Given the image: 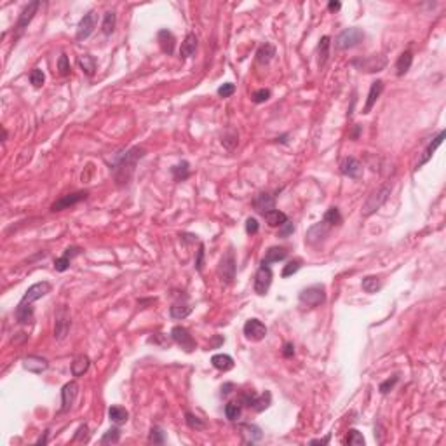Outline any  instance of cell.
<instances>
[{
  "label": "cell",
  "instance_id": "cell-1",
  "mask_svg": "<svg viewBox=\"0 0 446 446\" xmlns=\"http://www.w3.org/2000/svg\"><path fill=\"white\" fill-rule=\"evenodd\" d=\"M143 155H145V150L138 148V146H132V148H129L124 154L115 155L110 164V169L114 171V176L119 185H124V183H127L131 180V175L134 173L136 164H138V161Z\"/></svg>",
  "mask_w": 446,
  "mask_h": 446
},
{
  "label": "cell",
  "instance_id": "cell-2",
  "mask_svg": "<svg viewBox=\"0 0 446 446\" xmlns=\"http://www.w3.org/2000/svg\"><path fill=\"white\" fill-rule=\"evenodd\" d=\"M390 190L392 189H390L389 185H383V187H380V189H377L375 192H371V195L368 197L366 202H364V206H363V216H371L375 211H379L380 207L387 202V199H389Z\"/></svg>",
  "mask_w": 446,
  "mask_h": 446
},
{
  "label": "cell",
  "instance_id": "cell-3",
  "mask_svg": "<svg viewBox=\"0 0 446 446\" xmlns=\"http://www.w3.org/2000/svg\"><path fill=\"white\" fill-rule=\"evenodd\" d=\"M363 40H364V32L361 28L352 26V28H345L338 37H336L335 46H336V49L345 51V49H352V47L359 46Z\"/></svg>",
  "mask_w": 446,
  "mask_h": 446
},
{
  "label": "cell",
  "instance_id": "cell-4",
  "mask_svg": "<svg viewBox=\"0 0 446 446\" xmlns=\"http://www.w3.org/2000/svg\"><path fill=\"white\" fill-rule=\"evenodd\" d=\"M298 298H300L302 304L307 305V307H318V305H321L326 302V289L322 284L309 286V288L302 289Z\"/></svg>",
  "mask_w": 446,
  "mask_h": 446
},
{
  "label": "cell",
  "instance_id": "cell-5",
  "mask_svg": "<svg viewBox=\"0 0 446 446\" xmlns=\"http://www.w3.org/2000/svg\"><path fill=\"white\" fill-rule=\"evenodd\" d=\"M70 312H68V309L64 307H60L56 311V316H54V338L56 340H64L68 335V331H70Z\"/></svg>",
  "mask_w": 446,
  "mask_h": 446
},
{
  "label": "cell",
  "instance_id": "cell-6",
  "mask_svg": "<svg viewBox=\"0 0 446 446\" xmlns=\"http://www.w3.org/2000/svg\"><path fill=\"white\" fill-rule=\"evenodd\" d=\"M218 275H220L221 282H225V284H230L236 277V256H234L232 250L227 251L225 256L221 258L220 267H218Z\"/></svg>",
  "mask_w": 446,
  "mask_h": 446
},
{
  "label": "cell",
  "instance_id": "cell-7",
  "mask_svg": "<svg viewBox=\"0 0 446 446\" xmlns=\"http://www.w3.org/2000/svg\"><path fill=\"white\" fill-rule=\"evenodd\" d=\"M272 277H274V274H272L270 267L261 263V267L258 268L256 275H255V291L261 296L267 295L268 288H270V284H272Z\"/></svg>",
  "mask_w": 446,
  "mask_h": 446
},
{
  "label": "cell",
  "instance_id": "cell-8",
  "mask_svg": "<svg viewBox=\"0 0 446 446\" xmlns=\"http://www.w3.org/2000/svg\"><path fill=\"white\" fill-rule=\"evenodd\" d=\"M171 336H173V340H175V343H178V345L182 347L183 350H187V352H192V350L197 347L193 336L190 335L189 329L183 328V326H175L171 331Z\"/></svg>",
  "mask_w": 446,
  "mask_h": 446
},
{
  "label": "cell",
  "instance_id": "cell-9",
  "mask_svg": "<svg viewBox=\"0 0 446 446\" xmlns=\"http://www.w3.org/2000/svg\"><path fill=\"white\" fill-rule=\"evenodd\" d=\"M39 5H40V2H30V4L21 11V14H19V18H18V23H16V28H14L16 30V39H18V37H21L23 32L28 28L30 21H32L33 16H35V12H37V9H39Z\"/></svg>",
  "mask_w": 446,
  "mask_h": 446
},
{
  "label": "cell",
  "instance_id": "cell-10",
  "mask_svg": "<svg viewBox=\"0 0 446 446\" xmlns=\"http://www.w3.org/2000/svg\"><path fill=\"white\" fill-rule=\"evenodd\" d=\"M244 335L251 342H260V340H263L267 336V326L261 321H258V319H250L244 324Z\"/></svg>",
  "mask_w": 446,
  "mask_h": 446
},
{
  "label": "cell",
  "instance_id": "cell-11",
  "mask_svg": "<svg viewBox=\"0 0 446 446\" xmlns=\"http://www.w3.org/2000/svg\"><path fill=\"white\" fill-rule=\"evenodd\" d=\"M96 23H98V16L96 12H87L86 16H84L82 19H80L79 26H77V40H84L87 39V37L91 35V33L94 32V28H96Z\"/></svg>",
  "mask_w": 446,
  "mask_h": 446
},
{
  "label": "cell",
  "instance_id": "cell-12",
  "mask_svg": "<svg viewBox=\"0 0 446 446\" xmlns=\"http://www.w3.org/2000/svg\"><path fill=\"white\" fill-rule=\"evenodd\" d=\"M354 66H357L361 71H368V73H371V71H380L383 66L387 64V60L382 56H370V58H364V60L361 61H352Z\"/></svg>",
  "mask_w": 446,
  "mask_h": 446
},
{
  "label": "cell",
  "instance_id": "cell-13",
  "mask_svg": "<svg viewBox=\"0 0 446 446\" xmlns=\"http://www.w3.org/2000/svg\"><path fill=\"white\" fill-rule=\"evenodd\" d=\"M87 195L89 193L87 192H75V193H68V195H63L61 199H58L56 202L51 206V211H63V209H68L70 206H75V204H79L80 200L87 199Z\"/></svg>",
  "mask_w": 446,
  "mask_h": 446
},
{
  "label": "cell",
  "instance_id": "cell-14",
  "mask_svg": "<svg viewBox=\"0 0 446 446\" xmlns=\"http://www.w3.org/2000/svg\"><path fill=\"white\" fill-rule=\"evenodd\" d=\"M51 291V284L49 282H37V284L30 286L28 289H26V293L23 295L21 298V304H32V302L39 300V298H42V296H46L47 293Z\"/></svg>",
  "mask_w": 446,
  "mask_h": 446
},
{
  "label": "cell",
  "instance_id": "cell-15",
  "mask_svg": "<svg viewBox=\"0 0 446 446\" xmlns=\"http://www.w3.org/2000/svg\"><path fill=\"white\" fill-rule=\"evenodd\" d=\"M77 394H79V385L75 382H68L66 385H63V389H61V404H63L61 411L70 410L73 401H75Z\"/></svg>",
  "mask_w": 446,
  "mask_h": 446
},
{
  "label": "cell",
  "instance_id": "cell-16",
  "mask_svg": "<svg viewBox=\"0 0 446 446\" xmlns=\"http://www.w3.org/2000/svg\"><path fill=\"white\" fill-rule=\"evenodd\" d=\"M340 171L349 178H359L363 175V164L356 157H345L340 164Z\"/></svg>",
  "mask_w": 446,
  "mask_h": 446
},
{
  "label": "cell",
  "instance_id": "cell-17",
  "mask_svg": "<svg viewBox=\"0 0 446 446\" xmlns=\"http://www.w3.org/2000/svg\"><path fill=\"white\" fill-rule=\"evenodd\" d=\"M23 368L32 371V373L40 375V373H44V371L49 368V363H47V359H44V357H40V356H28L23 359Z\"/></svg>",
  "mask_w": 446,
  "mask_h": 446
},
{
  "label": "cell",
  "instance_id": "cell-18",
  "mask_svg": "<svg viewBox=\"0 0 446 446\" xmlns=\"http://www.w3.org/2000/svg\"><path fill=\"white\" fill-rule=\"evenodd\" d=\"M329 229H331V227L326 225L324 221H319V223H316V225L312 227V229L307 232V239H305V241H307L309 244H318V243H321V241L324 239V237H328Z\"/></svg>",
  "mask_w": 446,
  "mask_h": 446
},
{
  "label": "cell",
  "instance_id": "cell-19",
  "mask_svg": "<svg viewBox=\"0 0 446 446\" xmlns=\"http://www.w3.org/2000/svg\"><path fill=\"white\" fill-rule=\"evenodd\" d=\"M253 206H255V209H256L258 213L267 214L268 211L275 209V199L270 195V193H265V192L258 193V195L255 197V200H253Z\"/></svg>",
  "mask_w": 446,
  "mask_h": 446
},
{
  "label": "cell",
  "instance_id": "cell-20",
  "mask_svg": "<svg viewBox=\"0 0 446 446\" xmlns=\"http://www.w3.org/2000/svg\"><path fill=\"white\" fill-rule=\"evenodd\" d=\"M382 91H383V82H382V80H375V82L371 84L370 93H368L366 105H364V108H363V114H370L371 108L375 107L377 100H379L380 94H382Z\"/></svg>",
  "mask_w": 446,
  "mask_h": 446
},
{
  "label": "cell",
  "instance_id": "cell-21",
  "mask_svg": "<svg viewBox=\"0 0 446 446\" xmlns=\"http://www.w3.org/2000/svg\"><path fill=\"white\" fill-rule=\"evenodd\" d=\"M443 139H445V131H439V134L434 138V141H431V143H429V145H427V148H425V150H424V155H422V159H420V161H418V164H417V168H415V169L422 168V166H424L425 162H427L429 159L432 157V154H434L436 148H438V146L443 143Z\"/></svg>",
  "mask_w": 446,
  "mask_h": 446
},
{
  "label": "cell",
  "instance_id": "cell-22",
  "mask_svg": "<svg viewBox=\"0 0 446 446\" xmlns=\"http://www.w3.org/2000/svg\"><path fill=\"white\" fill-rule=\"evenodd\" d=\"M16 321L19 322V324H28V322L33 321V307L32 304H21L19 302V305L16 307Z\"/></svg>",
  "mask_w": 446,
  "mask_h": 446
},
{
  "label": "cell",
  "instance_id": "cell-23",
  "mask_svg": "<svg viewBox=\"0 0 446 446\" xmlns=\"http://www.w3.org/2000/svg\"><path fill=\"white\" fill-rule=\"evenodd\" d=\"M411 63H413V54L411 51H404L396 61V73L397 77H403L404 73H408V70L411 68Z\"/></svg>",
  "mask_w": 446,
  "mask_h": 446
},
{
  "label": "cell",
  "instance_id": "cell-24",
  "mask_svg": "<svg viewBox=\"0 0 446 446\" xmlns=\"http://www.w3.org/2000/svg\"><path fill=\"white\" fill-rule=\"evenodd\" d=\"M195 51H197V37L193 33H189L185 37V40L182 42V47H180V56L190 58L195 54Z\"/></svg>",
  "mask_w": 446,
  "mask_h": 446
},
{
  "label": "cell",
  "instance_id": "cell-25",
  "mask_svg": "<svg viewBox=\"0 0 446 446\" xmlns=\"http://www.w3.org/2000/svg\"><path fill=\"white\" fill-rule=\"evenodd\" d=\"M211 364L220 371H230L234 368V359L227 354H214L211 357Z\"/></svg>",
  "mask_w": 446,
  "mask_h": 446
},
{
  "label": "cell",
  "instance_id": "cell-26",
  "mask_svg": "<svg viewBox=\"0 0 446 446\" xmlns=\"http://www.w3.org/2000/svg\"><path fill=\"white\" fill-rule=\"evenodd\" d=\"M89 357L87 356H77L71 363V375L73 377H82L87 370H89Z\"/></svg>",
  "mask_w": 446,
  "mask_h": 446
},
{
  "label": "cell",
  "instance_id": "cell-27",
  "mask_svg": "<svg viewBox=\"0 0 446 446\" xmlns=\"http://www.w3.org/2000/svg\"><path fill=\"white\" fill-rule=\"evenodd\" d=\"M241 432H243V436L246 438V443H256L261 439V429L256 427V425L253 424H243L241 425Z\"/></svg>",
  "mask_w": 446,
  "mask_h": 446
},
{
  "label": "cell",
  "instance_id": "cell-28",
  "mask_svg": "<svg viewBox=\"0 0 446 446\" xmlns=\"http://www.w3.org/2000/svg\"><path fill=\"white\" fill-rule=\"evenodd\" d=\"M159 44H161L162 53L173 54V51H175V37H173L171 32L161 30V32H159Z\"/></svg>",
  "mask_w": 446,
  "mask_h": 446
},
{
  "label": "cell",
  "instance_id": "cell-29",
  "mask_svg": "<svg viewBox=\"0 0 446 446\" xmlns=\"http://www.w3.org/2000/svg\"><path fill=\"white\" fill-rule=\"evenodd\" d=\"M286 256H288V251H286L284 248H277V246H274V248H270V250L267 251V255H265V258H263V261H261V263H265V265H268V263H277V261H282V260H284Z\"/></svg>",
  "mask_w": 446,
  "mask_h": 446
},
{
  "label": "cell",
  "instance_id": "cell-30",
  "mask_svg": "<svg viewBox=\"0 0 446 446\" xmlns=\"http://www.w3.org/2000/svg\"><path fill=\"white\" fill-rule=\"evenodd\" d=\"M265 216V221H267L270 227H282L288 221V216H286V213H282V211L279 209H272L268 211L267 214H263Z\"/></svg>",
  "mask_w": 446,
  "mask_h": 446
},
{
  "label": "cell",
  "instance_id": "cell-31",
  "mask_svg": "<svg viewBox=\"0 0 446 446\" xmlns=\"http://www.w3.org/2000/svg\"><path fill=\"white\" fill-rule=\"evenodd\" d=\"M108 417H110V420L114 422V424H117V425H122V424H126V422L129 420L127 410L122 408V406H110V410H108Z\"/></svg>",
  "mask_w": 446,
  "mask_h": 446
},
{
  "label": "cell",
  "instance_id": "cell-32",
  "mask_svg": "<svg viewBox=\"0 0 446 446\" xmlns=\"http://www.w3.org/2000/svg\"><path fill=\"white\" fill-rule=\"evenodd\" d=\"M274 56H275V47L272 44H263L256 53V60L260 64H268Z\"/></svg>",
  "mask_w": 446,
  "mask_h": 446
},
{
  "label": "cell",
  "instance_id": "cell-33",
  "mask_svg": "<svg viewBox=\"0 0 446 446\" xmlns=\"http://www.w3.org/2000/svg\"><path fill=\"white\" fill-rule=\"evenodd\" d=\"M79 66L82 68L86 75L91 77L94 73V70H96V60L91 54H82V56H79Z\"/></svg>",
  "mask_w": 446,
  "mask_h": 446
},
{
  "label": "cell",
  "instance_id": "cell-34",
  "mask_svg": "<svg viewBox=\"0 0 446 446\" xmlns=\"http://www.w3.org/2000/svg\"><path fill=\"white\" fill-rule=\"evenodd\" d=\"M361 286H363V289L366 293L373 295V293H377L380 288H382V282H380V279L377 277V275H366V277L363 279V282H361Z\"/></svg>",
  "mask_w": 446,
  "mask_h": 446
},
{
  "label": "cell",
  "instance_id": "cell-35",
  "mask_svg": "<svg viewBox=\"0 0 446 446\" xmlns=\"http://www.w3.org/2000/svg\"><path fill=\"white\" fill-rule=\"evenodd\" d=\"M322 221H324L326 225H329V227L340 225V223H342V214H340L338 207H329V209L324 213V218H322Z\"/></svg>",
  "mask_w": 446,
  "mask_h": 446
},
{
  "label": "cell",
  "instance_id": "cell-36",
  "mask_svg": "<svg viewBox=\"0 0 446 446\" xmlns=\"http://www.w3.org/2000/svg\"><path fill=\"white\" fill-rule=\"evenodd\" d=\"M190 312H192V307L189 304H175L169 309V314L173 319H185Z\"/></svg>",
  "mask_w": 446,
  "mask_h": 446
},
{
  "label": "cell",
  "instance_id": "cell-37",
  "mask_svg": "<svg viewBox=\"0 0 446 446\" xmlns=\"http://www.w3.org/2000/svg\"><path fill=\"white\" fill-rule=\"evenodd\" d=\"M319 66H324L329 58V37L324 35L319 42Z\"/></svg>",
  "mask_w": 446,
  "mask_h": 446
},
{
  "label": "cell",
  "instance_id": "cell-38",
  "mask_svg": "<svg viewBox=\"0 0 446 446\" xmlns=\"http://www.w3.org/2000/svg\"><path fill=\"white\" fill-rule=\"evenodd\" d=\"M270 403H272V394L267 390V392H263L261 396L256 397V401H255V404H253V410L258 411V413H261V411L267 410V408L270 406Z\"/></svg>",
  "mask_w": 446,
  "mask_h": 446
},
{
  "label": "cell",
  "instance_id": "cell-39",
  "mask_svg": "<svg viewBox=\"0 0 446 446\" xmlns=\"http://www.w3.org/2000/svg\"><path fill=\"white\" fill-rule=\"evenodd\" d=\"M115 12H112V11H108V12H105V16H103V25H101V30H103V33L105 35H112V33H114V30H115Z\"/></svg>",
  "mask_w": 446,
  "mask_h": 446
},
{
  "label": "cell",
  "instance_id": "cell-40",
  "mask_svg": "<svg viewBox=\"0 0 446 446\" xmlns=\"http://www.w3.org/2000/svg\"><path fill=\"white\" fill-rule=\"evenodd\" d=\"M173 176H175L176 182H183L190 176V169H189V162H182V164H176L175 168L171 169Z\"/></svg>",
  "mask_w": 446,
  "mask_h": 446
},
{
  "label": "cell",
  "instance_id": "cell-41",
  "mask_svg": "<svg viewBox=\"0 0 446 446\" xmlns=\"http://www.w3.org/2000/svg\"><path fill=\"white\" fill-rule=\"evenodd\" d=\"M121 441V431L117 427H112L110 431L105 432V436L101 438V445H115Z\"/></svg>",
  "mask_w": 446,
  "mask_h": 446
},
{
  "label": "cell",
  "instance_id": "cell-42",
  "mask_svg": "<svg viewBox=\"0 0 446 446\" xmlns=\"http://www.w3.org/2000/svg\"><path fill=\"white\" fill-rule=\"evenodd\" d=\"M345 443L349 446H364V438H363V434H361L359 431H356V429H350L349 434H347Z\"/></svg>",
  "mask_w": 446,
  "mask_h": 446
},
{
  "label": "cell",
  "instance_id": "cell-43",
  "mask_svg": "<svg viewBox=\"0 0 446 446\" xmlns=\"http://www.w3.org/2000/svg\"><path fill=\"white\" fill-rule=\"evenodd\" d=\"M185 420H187V425H189L190 429H193V431H202V429L206 427V424H204L199 417H195L193 413H190V411H187L185 413Z\"/></svg>",
  "mask_w": 446,
  "mask_h": 446
},
{
  "label": "cell",
  "instance_id": "cell-44",
  "mask_svg": "<svg viewBox=\"0 0 446 446\" xmlns=\"http://www.w3.org/2000/svg\"><path fill=\"white\" fill-rule=\"evenodd\" d=\"M30 82H32L33 87H42L44 82H46V75H44V71L40 68H33L30 71Z\"/></svg>",
  "mask_w": 446,
  "mask_h": 446
},
{
  "label": "cell",
  "instance_id": "cell-45",
  "mask_svg": "<svg viewBox=\"0 0 446 446\" xmlns=\"http://www.w3.org/2000/svg\"><path fill=\"white\" fill-rule=\"evenodd\" d=\"M148 441L154 443V445H164L166 443L164 431H162L161 427H152L150 436H148Z\"/></svg>",
  "mask_w": 446,
  "mask_h": 446
},
{
  "label": "cell",
  "instance_id": "cell-46",
  "mask_svg": "<svg viewBox=\"0 0 446 446\" xmlns=\"http://www.w3.org/2000/svg\"><path fill=\"white\" fill-rule=\"evenodd\" d=\"M241 403H229L225 406V415L229 420H237L241 417Z\"/></svg>",
  "mask_w": 446,
  "mask_h": 446
},
{
  "label": "cell",
  "instance_id": "cell-47",
  "mask_svg": "<svg viewBox=\"0 0 446 446\" xmlns=\"http://www.w3.org/2000/svg\"><path fill=\"white\" fill-rule=\"evenodd\" d=\"M300 267H302V261L300 260L288 261V263L284 265V268H282V277H289V275L296 274V272L300 270Z\"/></svg>",
  "mask_w": 446,
  "mask_h": 446
},
{
  "label": "cell",
  "instance_id": "cell-48",
  "mask_svg": "<svg viewBox=\"0 0 446 446\" xmlns=\"http://www.w3.org/2000/svg\"><path fill=\"white\" fill-rule=\"evenodd\" d=\"M256 397L258 396L253 392V390H246V392L241 394L239 403L244 404V406H248V408H253V404H255V401H256Z\"/></svg>",
  "mask_w": 446,
  "mask_h": 446
},
{
  "label": "cell",
  "instance_id": "cell-49",
  "mask_svg": "<svg viewBox=\"0 0 446 446\" xmlns=\"http://www.w3.org/2000/svg\"><path fill=\"white\" fill-rule=\"evenodd\" d=\"M58 70H60L61 75H68L70 73V61H68L66 54H61L60 60H58Z\"/></svg>",
  "mask_w": 446,
  "mask_h": 446
},
{
  "label": "cell",
  "instance_id": "cell-50",
  "mask_svg": "<svg viewBox=\"0 0 446 446\" xmlns=\"http://www.w3.org/2000/svg\"><path fill=\"white\" fill-rule=\"evenodd\" d=\"M270 89H258V91H255L253 93V101L255 103H265V101L268 100V98H270Z\"/></svg>",
  "mask_w": 446,
  "mask_h": 446
},
{
  "label": "cell",
  "instance_id": "cell-51",
  "mask_svg": "<svg viewBox=\"0 0 446 446\" xmlns=\"http://www.w3.org/2000/svg\"><path fill=\"white\" fill-rule=\"evenodd\" d=\"M293 232H295V225H293L291 221L288 220V221H286V223H284V225H282V227H279V232H277V236H279V237H282V239H286V237H288V236H291Z\"/></svg>",
  "mask_w": 446,
  "mask_h": 446
},
{
  "label": "cell",
  "instance_id": "cell-52",
  "mask_svg": "<svg viewBox=\"0 0 446 446\" xmlns=\"http://www.w3.org/2000/svg\"><path fill=\"white\" fill-rule=\"evenodd\" d=\"M234 93H236V86L230 82L223 84V86L218 89V96H221V98H229V96H232Z\"/></svg>",
  "mask_w": 446,
  "mask_h": 446
},
{
  "label": "cell",
  "instance_id": "cell-53",
  "mask_svg": "<svg viewBox=\"0 0 446 446\" xmlns=\"http://www.w3.org/2000/svg\"><path fill=\"white\" fill-rule=\"evenodd\" d=\"M70 260H71V258H68V256H64V255H63L61 258L54 260V268H56L58 272H64L68 267H70Z\"/></svg>",
  "mask_w": 446,
  "mask_h": 446
},
{
  "label": "cell",
  "instance_id": "cell-54",
  "mask_svg": "<svg viewBox=\"0 0 446 446\" xmlns=\"http://www.w3.org/2000/svg\"><path fill=\"white\" fill-rule=\"evenodd\" d=\"M397 380H399V379H397V377H392V379H389V380H385V382H383V383H380V392H382V394H387V392H389V390H392V387L397 383Z\"/></svg>",
  "mask_w": 446,
  "mask_h": 446
},
{
  "label": "cell",
  "instance_id": "cell-55",
  "mask_svg": "<svg viewBox=\"0 0 446 446\" xmlns=\"http://www.w3.org/2000/svg\"><path fill=\"white\" fill-rule=\"evenodd\" d=\"M246 232L250 234V236H253V234L258 232V221H256V218H248V220H246Z\"/></svg>",
  "mask_w": 446,
  "mask_h": 446
},
{
  "label": "cell",
  "instance_id": "cell-56",
  "mask_svg": "<svg viewBox=\"0 0 446 446\" xmlns=\"http://www.w3.org/2000/svg\"><path fill=\"white\" fill-rule=\"evenodd\" d=\"M202 267H204V246H200L199 251H197V258H195L197 272H202Z\"/></svg>",
  "mask_w": 446,
  "mask_h": 446
},
{
  "label": "cell",
  "instance_id": "cell-57",
  "mask_svg": "<svg viewBox=\"0 0 446 446\" xmlns=\"http://www.w3.org/2000/svg\"><path fill=\"white\" fill-rule=\"evenodd\" d=\"M73 441H87V427H86V425L79 427V431H77V434H75V438H73Z\"/></svg>",
  "mask_w": 446,
  "mask_h": 446
},
{
  "label": "cell",
  "instance_id": "cell-58",
  "mask_svg": "<svg viewBox=\"0 0 446 446\" xmlns=\"http://www.w3.org/2000/svg\"><path fill=\"white\" fill-rule=\"evenodd\" d=\"M282 356L284 357H293L295 356V345H293V343H286L284 345V349H282Z\"/></svg>",
  "mask_w": 446,
  "mask_h": 446
},
{
  "label": "cell",
  "instance_id": "cell-59",
  "mask_svg": "<svg viewBox=\"0 0 446 446\" xmlns=\"http://www.w3.org/2000/svg\"><path fill=\"white\" fill-rule=\"evenodd\" d=\"M230 389H234V383H225V385L221 387V396H229L232 392Z\"/></svg>",
  "mask_w": 446,
  "mask_h": 446
},
{
  "label": "cell",
  "instance_id": "cell-60",
  "mask_svg": "<svg viewBox=\"0 0 446 446\" xmlns=\"http://www.w3.org/2000/svg\"><path fill=\"white\" fill-rule=\"evenodd\" d=\"M328 9L331 12H336V11H340V9H342V4H340V2H329Z\"/></svg>",
  "mask_w": 446,
  "mask_h": 446
},
{
  "label": "cell",
  "instance_id": "cell-61",
  "mask_svg": "<svg viewBox=\"0 0 446 446\" xmlns=\"http://www.w3.org/2000/svg\"><path fill=\"white\" fill-rule=\"evenodd\" d=\"M328 441H329V436L328 438H324V439H312L311 445H326Z\"/></svg>",
  "mask_w": 446,
  "mask_h": 446
}]
</instances>
